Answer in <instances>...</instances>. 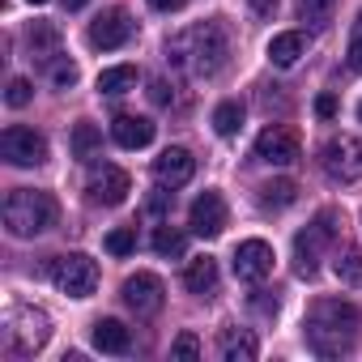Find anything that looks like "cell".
Masks as SVG:
<instances>
[{
	"label": "cell",
	"instance_id": "obj_40",
	"mask_svg": "<svg viewBox=\"0 0 362 362\" xmlns=\"http://www.w3.org/2000/svg\"><path fill=\"white\" fill-rule=\"evenodd\" d=\"M30 5H47V0H30Z\"/></svg>",
	"mask_w": 362,
	"mask_h": 362
},
{
	"label": "cell",
	"instance_id": "obj_3",
	"mask_svg": "<svg viewBox=\"0 0 362 362\" xmlns=\"http://www.w3.org/2000/svg\"><path fill=\"white\" fill-rule=\"evenodd\" d=\"M56 222H60V205H56L52 192H39V188H18V192H9V201H5V230H9L13 239L47 235Z\"/></svg>",
	"mask_w": 362,
	"mask_h": 362
},
{
	"label": "cell",
	"instance_id": "obj_14",
	"mask_svg": "<svg viewBox=\"0 0 362 362\" xmlns=\"http://www.w3.org/2000/svg\"><path fill=\"white\" fill-rule=\"evenodd\" d=\"M124 303H128L141 320H149V315H158V311H162L166 290H162V281H158L153 273H132V277L124 281Z\"/></svg>",
	"mask_w": 362,
	"mask_h": 362
},
{
	"label": "cell",
	"instance_id": "obj_35",
	"mask_svg": "<svg viewBox=\"0 0 362 362\" xmlns=\"http://www.w3.org/2000/svg\"><path fill=\"white\" fill-rule=\"evenodd\" d=\"M315 115H320V119H332V115H337V98H332V94H320V98H315Z\"/></svg>",
	"mask_w": 362,
	"mask_h": 362
},
{
	"label": "cell",
	"instance_id": "obj_41",
	"mask_svg": "<svg viewBox=\"0 0 362 362\" xmlns=\"http://www.w3.org/2000/svg\"><path fill=\"white\" fill-rule=\"evenodd\" d=\"M358 119H362V103H358Z\"/></svg>",
	"mask_w": 362,
	"mask_h": 362
},
{
	"label": "cell",
	"instance_id": "obj_16",
	"mask_svg": "<svg viewBox=\"0 0 362 362\" xmlns=\"http://www.w3.org/2000/svg\"><path fill=\"white\" fill-rule=\"evenodd\" d=\"M26 52H30V60H39V64H56L60 60V30L52 26V22H35L30 30H26Z\"/></svg>",
	"mask_w": 362,
	"mask_h": 362
},
{
	"label": "cell",
	"instance_id": "obj_18",
	"mask_svg": "<svg viewBox=\"0 0 362 362\" xmlns=\"http://www.w3.org/2000/svg\"><path fill=\"white\" fill-rule=\"evenodd\" d=\"M218 354H222V362H256L260 345H256V337L247 328H226L218 337Z\"/></svg>",
	"mask_w": 362,
	"mask_h": 362
},
{
	"label": "cell",
	"instance_id": "obj_4",
	"mask_svg": "<svg viewBox=\"0 0 362 362\" xmlns=\"http://www.w3.org/2000/svg\"><path fill=\"white\" fill-rule=\"evenodd\" d=\"M52 337V320L47 311L30 307V303H13L5 311V349L9 354H39Z\"/></svg>",
	"mask_w": 362,
	"mask_h": 362
},
{
	"label": "cell",
	"instance_id": "obj_26",
	"mask_svg": "<svg viewBox=\"0 0 362 362\" xmlns=\"http://www.w3.org/2000/svg\"><path fill=\"white\" fill-rule=\"evenodd\" d=\"M184 247H188L184 230H175V226H158L153 230V252L158 256H184Z\"/></svg>",
	"mask_w": 362,
	"mask_h": 362
},
{
	"label": "cell",
	"instance_id": "obj_22",
	"mask_svg": "<svg viewBox=\"0 0 362 362\" xmlns=\"http://www.w3.org/2000/svg\"><path fill=\"white\" fill-rule=\"evenodd\" d=\"M98 145H103V132H98L90 119H77V124H73V136H69L73 158H77V162H90V158L98 153Z\"/></svg>",
	"mask_w": 362,
	"mask_h": 362
},
{
	"label": "cell",
	"instance_id": "obj_39",
	"mask_svg": "<svg viewBox=\"0 0 362 362\" xmlns=\"http://www.w3.org/2000/svg\"><path fill=\"white\" fill-rule=\"evenodd\" d=\"M64 9H86V0H64Z\"/></svg>",
	"mask_w": 362,
	"mask_h": 362
},
{
	"label": "cell",
	"instance_id": "obj_17",
	"mask_svg": "<svg viewBox=\"0 0 362 362\" xmlns=\"http://www.w3.org/2000/svg\"><path fill=\"white\" fill-rule=\"evenodd\" d=\"M111 136L119 149H145L153 141V124L141 119V115H115L111 119Z\"/></svg>",
	"mask_w": 362,
	"mask_h": 362
},
{
	"label": "cell",
	"instance_id": "obj_36",
	"mask_svg": "<svg viewBox=\"0 0 362 362\" xmlns=\"http://www.w3.org/2000/svg\"><path fill=\"white\" fill-rule=\"evenodd\" d=\"M247 5H252V9H256L260 18H269V13L277 9V0H247Z\"/></svg>",
	"mask_w": 362,
	"mask_h": 362
},
{
	"label": "cell",
	"instance_id": "obj_21",
	"mask_svg": "<svg viewBox=\"0 0 362 362\" xmlns=\"http://www.w3.org/2000/svg\"><path fill=\"white\" fill-rule=\"evenodd\" d=\"M128 345H132V332L119 320H94V349H103V354H128Z\"/></svg>",
	"mask_w": 362,
	"mask_h": 362
},
{
	"label": "cell",
	"instance_id": "obj_11",
	"mask_svg": "<svg viewBox=\"0 0 362 362\" xmlns=\"http://www.w3.org/2000/svg\"><path fill=\"white\" fill-rule=\"evenodd\" d=\"M226 222H230V214H226L222 192H201V197L192 201V209H188V226H192V235H201V239H218V235L226 230Z\"/></svg>",
	"mask_w": 362,
	"mask_h": 362
},
{
	"label": "cell",
	"instance_id": "obj_34",
	"mask_svg": "<svg viewBox=\"0 0 362 362\" xmlns=\"http://www.w3.org/2000/svg\"><path fill=\"white\" fill-rule=\"evenodd\" d=\"M149 103H153V107H170V103H175V86H170L166 77H153V81H149Z\"/></svg>",
	"mask_w": 362,
	"mask_h": 362
},
{
	"label": "cell",
	"instance_id": "obj_38",
	"mask_svg": "<svg viewBox=\"0 0 362 362\" xmlns=\"http://www.w3.org/2000/svg\"><path fill=\"white\" fill-rule=\"evenodd\" d=\"M149 5H153L158 13H170V9H179V5H184V0H149Z\"/></svg>",
	"mask_w": 362,
	"mask_h": 362
},
{
	"label": "cell",
	"instance_id": "obj_29",
	"mask_svg": "<svg viewBox=\"0 0 362 362\" xmlns=\"http://www.w3.org/2000/svg\"><path fill=\"white\" fill-rule=\"evenodd\" d=\"M345 69L349 73H362V9L354 18V30H349V47H345Z\"/></svg>",
	"mask_w": 362,
	"mask_h": 362
},
{
	"label": "cell",
	"instance_id": "obj_9",
	"mask_svg": "<svg viewBox=\"0 0 362 362\" xmlns=\"http://www.w3.org/2000/svg\"><path fill=\"white\" fill-rule=\"evenodd\" d=\"M128 192H132V179H128V170H119V166H98V170L90 175V184H86L90 205H107V209L124 205Z\"/></svg>",
	"mask_w": 362,
	"mask_h": 362
},
{
	"label": "cell",
	"instance_id": "obj_24",
	"mask_svg": "<svg viewBox=\"0 0 362 362\" xmlns=\"http://www.w3.org/2000/svg\"><path fill=\"white\" fill-rule=\"evenodd\" d=\"M294 201H298V184H294V179H273V184L260 188V205L264 209H286Z\"/></svg>",
	"mask_w": 362,
	"mask_h": 362
},
{
	"label": "cell",
	"instance_id": "obj_27",
	"mask_svg": "<svg viewBox=\"0 0 362 362\" xmlns=\"http://www.w3.org/2000/svg\"><path fill=\"white\" fill-rule=\"evenodd\" d=\"M332 269H337V277H341L345 286H362V247H349V252H341Z\"/></svg>",
	"mask_w": 362,
	"mask_h": 362
},
{
	"label": "cell",
	"instance_id": "obj_28",
	"mask_svg": "<svg viewBox=\"0 0 362 362\" xmlns=\"http://www.w3.org/2000/svg\"><path fill=\"white\" fill-rule=\"evenodd\" d=\"M332 9H337V0H298V13L307 26H328Z\"/></svg>",
	"mask_w": 362,
	"mask_h": 362
},
{
	"label": "cell",
	"instance_id": "obj_13",
	"mask_svg": "<svg viewBox=\"0 0 362 362\" xmlns=\"http://www.w3.org/2000/svg\"><path fill=\"white\" fill-rule=\"evenodd\" d=\"M256 158L269 162V166H290V162H298V136H294V128L269 124V128L256 136Z\"/></svg>",
	"mask_w": 362,
	"mask_h": 362
},
{
	"label": "cell",
	"instance_id": "obj_8",
	"mask_svg": "<svg viewBox=\"0 0 362 362\" xmlns=\"http://www.w3.org/2000/svg\"><path fill=\"white\" fill-rule=\"evenodd\" d=\"M0 158H5L9 166H43L47 162V136L35 132V128H5L0 132Z\"/></svg>",
	"mask_w": 362,
	"mask_h": 362
},
{
	"label": "cell",
	"instance_id": "obj_10",
	"mask_svg": "<svg viewBox=\"0 0 362 362\" xmlns=\"http://www.w3.org/2000/svg\"><path fill=\"white\" fill-rule=\"evenodd\" d=\"M90 47H98V52H115V47H124L128 39H132V18H128V9H103L94 22H90Z\"/></svg>",
	"mask_w": 362,
	"mask_h": 362
},
{
	"label": "cell",
	"instance_id": "obj_2",
	"mask_svg": "<svg viewBox=\"0 0 362 362\" xmlns=\"http://www.w3.org/2000/svg\"><path fill=\"white\" fill-rule=\"evenodd\" d=\"M166 60L179 69H192L197 77H218L230 60V35L222 22H197L166 43Z\"/></svg>",
	"mask_w": 362,
	"mask_h": 362
},
{
	"label": "cell",
	"instance_id": "obj_31",
	"mask_svg": "<svg viewBox=\"0 0 362 362\" xmlns=\"http://www.w3.org/2000/svg\"><path fill=\"white\" fill-rule=\"evenodd\" d=\"M77 77H81V73H77L73 60H56V64H52V86H56V90H73Z\"/></svg>",
	"mask_w": 362,
	"mask_h": 362
},
{
	"label": "cell",
	"instance_id": "obj_37",
	"mask_svg": "<svg viewBox=\"0 0 362 362\" xmlns=\"http://www.w3.org/2000/svg\"><path fill=\"white\" fill-rule=\"evenodd\" d=\"M252 307L264 311V315H273V311H277V298H252Z\"/></svg>",
	"mask_w": 362,
	"mask_h": 362
},
{
	"label": "cell",
	"instance_id": "obj_5",
	"mask_svg": "<svg viewBox=\"0 0 362 362\" xmlns=\"http://www.w3.org/2000/svg\"><path fill=\"white\" fill-rule=\"evenodd\" d=\"M332 243H337V214L324 209L307 230L294 235V273L298 277H315L320 273V260H324V252Z\"/></svg>",
	"mask_w": 362,
	"mask_h": 362
},
{
	"label": "cell",
	"instance_id": "obj_20",
	"mask_svg": "<svg viewBox=\"0 0 362 362\" xmlns=\"http://www.w3.org/2000/svg\"><path fill=\"white\" fill-rule=\"evenodd\" d=\"M303 52H307V39H303L298 30L273 35V43H269V60H273L277 69H294V64L303 60Z\"/></svg>",
	"mask_w": 362,
	"mask_h": 362
},
{
	"label": "cell",
	"instance_id": "obj_19",
	"mask_svg": "<svg viewBox=\"0 0 362 362\" xmlns=\"http://www.w3.org/2000/svg\"><path fill=\"white\" fill-rule=\"evenodd\" d=\"M184 286H188L197 298L218 294V260H214V256H197V260L184 269Z\"/></svg>",
	"mask_w": 362,
	"mask_h": 362
},
{
	"label": "cell",
	"instance_id": "obj_1",
	"mask_svg": "<svg viewBox=\"0 0 362 362\" xmlns=\"http://www.w3.org/2000/svg\"><path fill=\"white\" fill-rule=\"evenodd\" d=\"M362 328V311L345 298H320L307 311V345L320 358H341L354 349V337Z\"/></svg>",
	"mask_w": 362,
	"mask_h": 362
},
{
	"label": "cell",
	"instance_id": "obj_33",
	"mask_svg": "<svg viewBox=\"0 0 362 362\" xmlns=\"http://www.w3.org/2000/svg\"><path fill=\"white\" fill-rule=\"evenodd\" d=\"M30 98H35V86H30L26 77H13L9 90H5V103H9V107H26Z\"/></svg>",
	"mask_w": 362,
	"mask_h": 362
},
{
	"label": "cell",
	"instance_id": "obj_7",
	"mask_svg": "<svg viewBox=\"0 0 362 362\" xmlns=\"http://www.w3.org/2000/svg\"><path fill=\"white\" fill-rule=\"evenodd\" d=\"M320 166L328 179H337V184H358L362 179V141L358 136H328L324 149H320Z\"/></svg>",
	"mask_w": 362,
	"mask_h": 362
},
{
	"label": "cell",
	"instance_id": "obj_25",
	"mask_svg": "<svg viewBox=\"0 0 362 362\" xmlns=\"http://www.w3.org/2000/svg\"><path fill=\"white\" fill-rule=\"evenodd\" d=\"M239 128H243V103H222L214 111V132L218 136H235Z\"/></svg>",
	"mask_w": 362,
	"mask_h": 362
},
{
	"label": "cell",
	"instance_id": "obj_23",
	"mask_svg": "<svg viewBox=\"0 0 362 362\" xmlns=\"http://www.w3.org/2000/svg\"><path fill=\"white\" fill-rule=\"evenodd\" d=\"M136 90V64H115L98 73V94H128Z\"/></svg>",
	"mask_w": 362,
	"mask_h": 362
},
{
	"label": "cell",
	"instance_id": "obj_32",
	"mask_svg": "<svg viewBox=\"0 0 362 362\" xmlns=\"http://www.w3.org/2000/svg\"><path fill=\"white\" fill-rule=\"evenodd\" d=\"M170 358H184V362L201 358V341H197L192 332H179V337H175V345H170Z\"/></svg>",
	"mask_w": 362,
	"mask_h": 362
},
{
	"label": "cell",
	"instance_id": "obj_30",
	"mask_svg": "<svg viewBox=\"0 0 362 362\" xmlns=\"http://www.w3.org/2000/svg\"><path fill=\"white\" fill-rule=\"evenodd\" d=\"M132 247H136V230H132V226H115V230L107 235V252H111V256H128Z\"/></svg>",
	"mask_w": 362,
	"mask_h": 362
},
{
	"label": "cell",
	"instance_id": "obj_6",
	"mask_svg": "<svg viewBox=\"0 0 362 362\" xmlns=\"http://www.w3.org/2000/svg\"><path fill=\"white\" fill-rule=\"evenodd\" d=\"M52 286L69 298H90L98 290V264L86 256V252H69V256H56L52 260Z\"/></svg>",
	"mask_w": 362,
	"mask_h": 362
},
{
	"label": "cell",
	"instance_id": "obj_15",
	"mask_svg": "<svg viewBox=\"0 0 362 362\" xmlns=\"http://www.w3.org/2000/svg\"><path fill=\"white\" fill-rule=\"evenodd\" d=\"M273 273V247L264 239H247L235 247V277L239 281H264Z\"/></svg>",
	"mask_w": 362,
	"mask_h": 362
},
{
	"label": "cell",
	"instance_id": "obj_12",
	"mask_svg": "<svg viewBox=\"0 0 362 362\" xmlns=\"http://www.w3.org/2000/svg\"><path fill=\"white\" fill-rule=\"evenodd\" d=\"M192 170H197V158L184 145H170L153 158V184L158 188H184L192 179Z\"/></svg>",
	"mask_w": 362,
	"mask_h": 362
}]
</instances>
